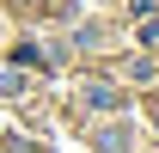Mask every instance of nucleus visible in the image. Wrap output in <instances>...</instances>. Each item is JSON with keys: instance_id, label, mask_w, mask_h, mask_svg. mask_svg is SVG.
<instances>
[{"instance_id": "1", "label": "nucleus", "mask_w": 159, "mask_h": 153, "mask_svg": "<svg viewBox=\"0 0 159 153\" xmlns=\"http://www.w3.org/2000/svg\"><path fill=\"white\" fill-rule=\"evenodd\" d=\"M92 153H129V129H98L92 135Z\"/></svg>"}, {"instance_id": "2", "label": "nucleus", "mask_w": 159, "mask_h": 153, "mask_svg": "<svg viewBox=\"0 0 159 153\" xmlns=\"http://www.w3.org/2000/svg\"><path fill=\"white\" fill-rule=\"evenodd\" d=\"M12 92H25V80L12 74V67H0V98H12Z\"/></svg>"}]
</instances>
